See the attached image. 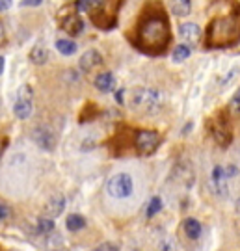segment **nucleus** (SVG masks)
Instances as JSON below:
<instances>
[{
    "mask_svg": "<svg viewBox=\"0 0 240 251\" xmlns=\"http://www.w3.org/2000/svg\"><path fill=\"white\" fill-rule=\"evenodd\" d=\"M129 41L147 56H160L168 50L171 43V26L166 9L159 2H149L143 6L136 25L129 32Z\"/></svg>",
    "mask_w": 240,
    "mask_h": 251,
    "instance_id": "1",
    "label": "nucleus"
},
{
    "mask_svg": "<svg viewBox=\"0 0 240 251\" xmlns=\"http://www.w3.org/2000/svg\"><path fill=\"white\" fill-rule=\"evenodd\" d=\"M240 43V6L235 2L231 11L222 17H214L205 34L207 49H229Z\"/></svg>",
    "mask_w": 240,
    "mask_h": 251,
    "instance_id": "2",
    "label": "nucleus"
},
{
    "mask_svg": "<svg viewBox=\"0 0 240 251\" xmlns=\"http://www.w3.org/2000/svg\"><path fill=\"white\" fill-rule=\"evenodd\" d=\"M121 4L123 2H119V0H110V2L97 0V2H89L88 15L91 19V23L97 28H101V30H112L117 23V13L121 9Z\"/></svg>",
    "mask_w": 240,
    "mask_h": 251,
    "instance_id": "3",
    "label": "nucleus"
},
{
    "mask_svg": "<svg viewBox=\"0 0 240 251\" xmlns=\"http://www.w3.org/2000/svg\"><path fill=\"white\" fill-rule=\"evenodd\" d=\"M131 106L142 114L155 116L164 106V95L162 91L153 88H136L131 95Z\"/></svg>",
    "mask_w": 240,
    "mask_h": 251,
    "instance_id": "4",
    "label": "nucleus"
},
{
    "mask_svg": "<svg viewBox=\"0 0 240 251\" xmlns=\"http://www.w3.org/2000/svg\"><path fill=\"white\" fill-rule=\"evenodd\" d=\"M207 128L213 140L220 147H229L233 142V126L229 121V110H218L211 119H207Z\"/></svg>",
    "mask_w": 240,
    "mask_h": 251,
    "instance_id": "5",
    "label": "nucleus"
},
{
    "mask_svg": "<svg viewBox=\"0 0 240 251\" xmlns=\"http://www.w3.org/2000/svg\"><path fill=\"white\" fill-rule=\"evenodd\" d=\"M162 144V136L157 130H145V128H134L133 136V151H136V154L142 156H149L153 152H157V149Z\"/></svg>",
    "mask_w": 240,
    "mask_h": 251,
    "instance_id": "6",
    "label": "nucleus"
},
{
    "mask_svg": "<svg viewBox=\"0 0 240 251\" xmlns=\"http://www.w3.org/2000/svg\"><path fill=\"white\" fill-rule=\"evenodd\" d=\"M58 25L63 32H67L69 36H79L84 30V23L79 17V11L75 8V4H69L58 13Z\"/></svg>",
    "mask_w": 240,
    "mask_h": 251,
    "instance_id": "7",
    "label": "nucleus"
},
{
    "mask_svg": "<svg viewBox=\"0 0 240 251\" xmlns=\"http://www.w3.org/2000/svg\"><path fill=\"white\" fill-rule=\"evenodd\" d=\"M133 188H134V182H133V177L129 173H116L114 177L108 179V184H107L108 194L116 199L129 198L133 194Z\"/></svg>",
    "mask_w": 240,
    "mask_h": 251,
    "instance_id": "8",
    "label": "nucleus"
},
{
    "mask_svg": "<svg viewBox=\"0 0 240 251\" xmlns=\"http://www.w3.org/2000/svg\"><path fill=\"white\" fill-rule=\"evenodd\" d=\"M34 91L28 84H23L17 90V99H15V104H13V114L19 117V119H27L32 114V95Z\"/></svg>",
    "mask_w": 240,
    "mask_h": 251,
    "instance_id": "9",
    "label": "nucleus"
},
{
    "mask_svg": "<svg viewBox=\"0 0 240 251\" xmlns=\"http://www.w3.org/2000/svg\"><path fill=\"white\" fill-rule=\"evenodd\" d=\"M32 140L36 142L43 151H53L54 147H56V136L51 128H47V126H37L32 130Z\"/></svg>",
    "mask_w": 240,
    "mask_h": 251,
    "instance_id": "10",
    "label": "nucleus"
},
{
    "mask_svg": "<svg viewBox=\"0 0 240 251\" xmlns=\"http://www.w3.org/2000/svg\"><path fill=\"white\" fill-rule=\"evenodd\" d=\"M211 188L216 196H220V198H225L227 196V177H225V173H223V168L222 166H216L213 170V175H211Z\"/></svg>",
    "mask_w": 240,
    "mask_h": 251,
    "instance_id": "11",
    "label": "nucleus"
},
{
    "mask_svg": "<svg viewBox=\"0 0 240 251\" xmlns=\"http://www.w3.org/2000/svg\"><path fill=\"white\" fill-rule=\"evenodd\" d=\"M99 65H103V56H101V52L95 50V49H91V50H88V52H84L80 56L79 67L82 71L89 73L91 69L99 67Z\"/></svg>",
    "mask_w": 240,
    "mask_h": 251,
    "instance_id": "12",
    "label": "nucleus"
},
{
    "mask_svg": "<svg viewBox=\"0 0 240 251\" xmlns=\"http://www.w3.org/2000/svg\"><path fill=\"white\" fill-rule=\"evenodd\" d=\"M179 36L183 41H187L188 45H196L199 37H201V30L194 23H185V25L179 26Z\"/></svg>",
    "mask_w": 240,
    "mask_h": 251,
    "instance_id": "13",
    "label": "nucleus"
},
{
    "mask_svg": "<svg viewBox=\"0 0 240 251\" xmlns=\"http://www.w3.org/2000/svg\"><path fill=\"white\" fill-rule=\"evenodd\" d=\"M63 208H65V198L63 196H53L45 205V214H47V218L53 220V218L62 214Z\"/></svg>",
    "mask_w": 240,
    "mask_h": 251,
    "instance_id": "14",
    "label": "nucleus"
},
{
    "mask_svg": "<svg viewBox=\"0 0 240 251\" xmlns=\"http://www.w3.org/2000/svg\"><path fill=\"white\" fill-rule=\"evenodd\" d=\"M183 231H185V234L190 240H197L201 236V233H203V227H201V224L197 222L196 218H187L183 222Z\"/></svg>",
    "mask_w": 240,
    "mask_h": 251,
    "instance_id": "15",
    "label": "nucleus"
},
{
    "mask_svg": "<svg viewBox=\"0 0 240 251\" xmlns=\"http://www.w3.org/2000/svg\"><path fill=\"white\" fill-rule=\"evenodd\" d=\"M95 88L99 91H103V93H108V91L114 90V86H116V78H114V75L112 73H101L95 76Z\"/></svg>",
    "mask_w": 240,
    "mask_h": 251,
    "instance_id": "16",
    "label": "nucleus"
},
{
    "mask_svg": "<svg viewBox=\"0 0 240 251\" xmlns=\"http://www.w3.org/2000/svg\"><path fill=\"white\" fill-rule=\"evenodd\" d=\"M28 58H30V62L36 63V65H43V63L49 60V52H47V49H45V47L36 45L32 50H30Z\"/></svg>",
    "mask_w": 240,
    "mask_h": 251,
    "instance_id": "17",
    "label": "nucleus"
},
{
    "mask_svg": "<svg viewBox=\"0 0 240 251\" xmlns=\"http://www.w3.org/2000/svg\"><path fill=\"white\" fill-rule=\"evenodd\" d=\"M171 11L177 17H187L188 13L192 11V2L190 0H181V2H173L171 4Z\"/></svg>",
    "mask_w": 240,
    "mask_h": 251,
    "instance_id": "18",
    "label": "nucleus"
},
{
    "mask_svg": "<svg viewBox=\"0 0 240 251\" xmlns=\"http://www.w3.org/2000/svg\"><path fill=\"white\" fill-rule=\"evenodd\" d=\"M65 227H67L69 231H80V229L86 227V220H84L80 214H71V216H67Z\"/></svg>",
    "mask_w": 240,
    "mask_h": 251,
    "instance_id": "19",
    "label": "nucleus"
},
{
    "mask_svg": "<svg viewBox=\"0 0 240 251\" xmlns=\"http://www.w3.org/2000/svg\"><path fill=\"white\" fill-rule=\"evenodd\" d=\"M56 49L62 54H65V56H71V54L77 52V45L73 43L71 39H58L56 41Z\"/></svg>",
    "mask_w": 240,
    "mask_h": 251,
    "instance_id": "20",
    "label": "nucleus"
},
{
    "mask_svg": "<svg viewBox=\"0 0 240 251\" xmlns=\"http://www.w3.org/2000/svg\"><path fill=\"white\" fill-rule=\"evenodd\" d=\"M47 250L49 251H62L63 250V238L60 234L53 233L47 238Z\"/></svg>",
    "mask_w": 240,
    "mask_h": 251,
    "instance_id": "21",
    "label": "nucleus"
},
{
    "mask_svg": "<svg viewBox=\"0 0 240 251\" xmlns=\"http://www.w3.org/2000/svg\"><path fill=\"white\" fill-rule=\"evenodd\" d=\"M188 56H190V47L188 45H179L175 50H173V62L175 63H181L185 62V60H188Z\"/></svg>",
    "mask_w": 240,
    "mask_h": 251,
    "instance_id": "22",
    "label": "nucleus"
},
{
    "mask_svg": "<svg viewBox=\"0 0 240 251\" xmlns=\"http://www.w3.org/2000/svg\"><path fill=\"white\" fill-rule=\"evenodd\" d=\"M99 116V106L97 104H86L84 112L80 114V123H86L88 119H93V117Z\"/></svg>",
    "mask_w": 240,
    "mask_h": 251,
    "instance_id": "23",
    "label": "nucleus"
},
{
    "mask_svg": "<svg viewBox=\"0 0 240 251\" xmlns=\"http://www.w3.org/2000/svg\"><path fill=\"white\" fill-rule=\"evenodd\" d=\"M37 231L43 234H53L54 233V222L51 220V218H41L39 222H37Z\"/></svg>",
    "mask_w": 240,
    "mask_h": 251,
    "instance_id": "24",
    "label": "nucleus"
},
{
    "mask_svg": "<svg viewBox=\"0 0 240 251\" xmlns=\"http://www.w3.org/2000/svg\"><path fill=\"white\" fill-rule=\"evenodd\" d=\"M160 208H162V199H160L159 196L151 198L149 205H147V218H153L157 212H160Z\"/></svg>",
    "mask_w": 240,
    "mask_h": 251,
    "instance_id": "25",
    "label": "nucleus"
},
{
    "mask_svg": "<svg viewBox=\"0 0 240 251\" xmlns=\"http://www.w3.org/2000/svg\"><path fill=\"white\" fill-rule=\"evenodd\" d=\"M229 112L240 116V90L237 91V93L231 97V100H229Z\"/></svg>",
    "mask_w": 240,
    "mask_h": 251,
    "instance_id": "26",
    "label": "nucleus"
},
{
    "mask_svg": "<svg viewBox=\"0 0 240 251\" xmlns=\"http://www.w3.org/2000/svg\"><path fill=\"white\" fill-rule=\"evenodd\" d=\"M93 251H119V248H117V244H114V242H105V244H101L99 248H95Z\"/></svg>",
    "mask_w": 240,
    "mask_h": 251,
    "instance_id": "27",
    "label": "nucleus"
},
{
    "mask_svg": "<svg viewBox=\"0 0 240 251\" xmlns=\"http://www.w3.org/2000/svg\"><path fill=\"white\" fill-rule=\"evenodd\" d=\"M6 45H8V34H6V28H4L2 21H0V49Z\"/></svg>",
    "mask_w": 240,
    "mask_h": 251,
    "instance_id": "28",
    "label": "nucleus"
},
{
    "mask_svg": "<svg viewBox=\"0 0 240 251\" xmlns=\"http://www.w3.org/2000/svg\"><path fill=\"white\" fill-rule=\"evenodd\" d=\"M9 214H11L9 206L6 205V203H2V201H0V222H2V220H6V218H9Z\"/></svg>",
    "mask_w": 240,
    "mask_h": 251,
    "instance_id": "29",
    "label": "nucleus"
},
{
    "mask_svg": "<svg viewBox=\"0 0 240 251\" xmlns=\"http://www.w3.org/2000/svg\"><path fill=\"white\" fill-rule=\"evenodd\" d=\"M223 173H225V177L229 179V177H235V175H239V170H237L235 166H227V168H223Z\"/></svg>",
    "mask_w": 240,
    "mask_h": 251,
    "instance_id": "30",
    "label": "nucleus"
},
{
    "mask_svg": "<svg viewBox=\"0 0 240 251\" xmlns=\"http://www.w3.org/2000/svg\"><path fill=\"white\" fill-rule=\"evenodd\" d=\"M6 147H8V138L6 136H0V156H2V152L6 151Z\"/></svg>",
    "mask_w": 240,
    "mask_h": 251,
    "instance_id": "31",
    "label": "nucleus"
},
{
    "mask_svg": "<svg viewBox=\"0 0 240 251\" xmlns=\"http://www.w3.org/2000/svg\"><path fill=\"white\" fill-rule=\"evenodd\" d=\"M123 93H125L123 90H117L116 91V100L119 102V104H123Z\"/></svg>",
    "mask_w": 240,
    "mask_h": 251,
    "instance_id": "32",
    "label": "nucleus"
},
{
    "mask_svg": "<svg viewBox=\"0 0 240 251\" xmlns=\"http://www.w3.org/2000/svg\"><path fill=\"white\" fill-rule=\"evenodd\" d=\"M21 4H25V6H39V4H43V2H41V0H32V2H21Z\"/></svg>",
    "mask_w": 240,
    "mask_h": 251,
    "instance_id": "33",
    "label": "nucleus"
},
{
    "mask_svg": "<svg viewBox=\"0 0 240 251\" xmlns=\"http://www.w3.org/2000/svg\"><path fill=\"white\" fill-rule=\"evenodd\" d=\"M9 4H11V2H2V0H0V9H8Z\"/></svg>",
    "mask_w": 240,
    "mask_h": 251,
    "instance_id": "34",
    "label": "nucleus"
},
{
    "mask_svg": "<svg viewBox=\"0 0 240 251\" xmlns=\"http://www.w3.org/2000/svg\"><path fill=\"white\" fill-rule=\"evenodd\" d=\"M2 69H4V58L0 56V73H2Z\"/></svg>",
    "mask_w": 240,
    "mask_h": 251,
    "instance_id": "35",
    "label": "nucleus"
}]
</instances>
